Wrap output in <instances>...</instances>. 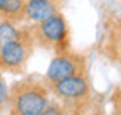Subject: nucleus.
Segmentation results:
<instances>
[{
  "label": "nucleus",
  "instance_id": "f257e3e1",
  "mask_svg": "<svg viewBox=\"0 0 121 115\" xmlns=\"http://www.w3.org/2000/svg\"><path fill=\"white\" fill-rule=\"evenodd\" d=\"M47 89L39 81L24 80L9 89L8 103L12 115H40L47 106Z\"/></svg>",
  "mask_w": 121,
  "mask_h": 115
},
{
  "label": "nucleus",
  "instance_id": "f03ea898",
  "mask_svg": "<svg viewBox=\"0 0 121 115\" xmlns=\"http://www.w3.org/2000/svg\"><path fill=\"white\" fill-rule=\"evenodd\" d=\"M31 35L34 43H39L44 49L55 50L56 53L64 52L68 47V27L65 18L59 12L37 22Z\"/></svg>",
  "mask_w": 121,
  "mask_h": 115
},
{
  "label": "nucleus",
  "instance_id": "7ed1b4c3",
  "mask_svg": "<svg viewBox=\"0 0 121 115\" xmlns=\"http://www.w3.org/2000/svg\"><path fill=\"white\" fill-rule=\"evenodd\" d=\"M33 47L34 38L31 33L22 30L15 40L0 47V72L6 71L13 74L22 72L33 53Z\"/></svg>",
  "mask_w": 121,
  "mask_h": 115
},
{
  "label": "nucleus",
  "instance_id": "20e7f679",
  "mask_svg": "<svg viewBox=\"0 0 121 115\" xmlns=\"http://www.w3.org/2000/svg\"><path fill=\"white\" fill-rule=\"evenodd\" d=\"M84 72H86V58L81 56L80 53L64 50L58 53L56 58H53L50 62L49 69L46 72V80L49 83H55Z\"/></svg>",
  "mask_w": 121,
  "mask_h": 115
},
{
  "label": "nucleus",
  "instance_id": "39448f33",
  "mask_svg": "<svg viewBox=\"0 0 121 115\" xmlns=\"http://www.w3.org/2000/svg\"><path fill=\"white\" fill-rule=\"evenodd\" d=\"M49 84L52 86L53 92L58 96H60V98H64L66 100L84 99L89 94V90H90V83H89L86 72L64 78V80H59L55 83H49Z\"/></svg>",
  "mask_w": 121,
  "mask_h": 115
},
{
  "label": "nucleus",
  "instance_id": "423d86ee",
  "mask_svg": "<svg viewBox=\"0 0 121 115\" xmlns=\"http://www.w3.org/2000/svg\"><path fill=\"white\" fill-rule=\"evenodd\" d=\"M59 0H27L25 2V18L33 22L44 21L46 18L59 12Z\"/></svg>",
  "mask_w": 121,
  "mask_h": 115
},
{
  "label": "nucleus",
  "instance_id": "0eeeda50",
  "mask_svg": "<svg viewBox=\"0 0 121 115\" xmlns=\"http://www.w3.org/2000/svg\"><path fill=\"white\" fill-rule=\"evenodd\" d=\"M0 16L4 21H19L25 16V2L24 0H4V4L0 10Z\"/></svg>",
  "mask_w": 121,
  "mask_h": 115
},
{
  "label": "nucleus",
  "instance_id": "6e6552de",
  "mask_svg": "<svg viewBox=\"0 0 121 115\" xmlns=\"http://www.w3.org/2000/svg\"><path fill=\"white\" fill-rule=\"evenodd\" d=\"M21 31H22V30L16 28L13 22L3 19V22L0 24V47H3L6 43L15 40L18 35L21 34Z\"/></svg>",
  "mask_w": 121,
  "mask_h": 115
},
{
  "label": "nucleus",
  "instance_id": "1a4fd4ad",
  "mask_svg": "<svg viewBox=\"0 0 121 115\" xmlns=\"http://www.w3.org/2000/svg\"><path fill=\"white\" fill-rule=\"evenodd\" d=\"M8 96H9V87L6 86L4 80L0 75V112L3 111L4 105L8 103Z\"/></svg>",
  "mask_w": 121,
  "mask_h": 115
},
{
  "label": "nucleus",
  "instance_id": "9d476101",
  "mask_svg": "<svg viewBox=\"0 0 121 115\" xmlns=\"http://www.w3.org/2000/svg\"><path fill=\"white\" fill-rule=\"evenodd\" d=\"M40 115H68V114L59 105H47Z\"/></svg>",
  "mask_w": 121,
  "mask_h": 115
},
{
  "label": "nucleus",
  "instance_id": "9b49d317",
  "mask_svg": "<svg viewBox=\"0 0 121 115\" xmlns=\"http://www.w3.org/2000/svg\"><path fill=\"white\" fill-rule=\"evenodd\" d=\"M3 4H4V0H0V10H2V8H3Z\"/></svg>",
  "mask_w": 121,
  "mask_h": 115
}]
</instances>
